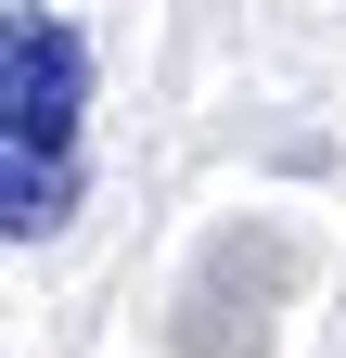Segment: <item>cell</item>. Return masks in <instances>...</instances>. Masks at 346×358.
<instances>
[{
    "label": "cell",
    "mask_w": 346,
    "mask_h": 358,
    "mask_svg": "<svg viewBox=\"0 0 346 358\" xmlns=\"http://www.w3.org/2000/svg\"><path fill=\"white\" fill-rule=\"evenodd\" d=\"M90 205V38L0 0V243H52Z\"/></svg>",
    "instance_id": "cell-1"
}]
</instances>
